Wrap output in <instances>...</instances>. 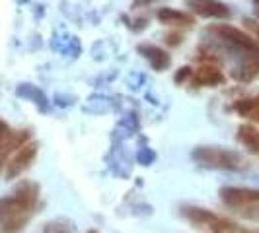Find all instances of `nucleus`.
Returning a JSON list of instances; mask_svg holds the SVG:
<instances>
[{"instance_id": "nucleus-1", "label": "nucleus", "mask_w": 259, "mask_h": 233, "mask_svg": "<svg viewBox=\"0 0 259 233\" xmlns=\"http://www.w3.org/2000/svg\"><path fill=\"white\" fill-rule=\"evenodd\" d=\"M39 202V185L22 181L10 194L0 198V231L18 233L35 214Z\"/></svg>"}, {"instance_id": "nucleus-18", "label": "nucleus", "mask_w": 259, "mask_h": 233, "mask_svg": "<svg viewBox=\"0 0 259 233\" xmlns=\"http://www.w3.org/2000/svg\"><path fill=\"white\" fill-rule=\"evenodd\" d=\"M244 24H246V27L249 29V31H253V33H255V37H257L255 41L259 43V26L257 24H255L253 20H244Z\"/></svg>"}, {"instance_id": "nucleus-17", "label": "nucleus", "mask_w": 259, "mask_h": 233, "mask_svg": "<svg viewBox=\"0 0 259 233\" xmlns=\"http://www.w3.org/2000/svg\"><path fill=\"white\" fill-rule=\"evenodd\" d=\"M193 76V70L189 68V66H185V68H180L178 72H176V76H174V80H176V84H183L187 78Z\"/></svg>"}, {"instance_id": "nucleus-16", "label": "nucleus", "mask_w": 259, "mask_h": 233, "mask_svg": "<svg viewBox=\"0 0 259 233\" xmlns=\"http://www.w3.org/2000/svg\"><path fill=\"white\" fill-rule=\"evenodd\" d=\"M137 161H139L141 165H150V163L154 161V152H152L150 148H144V150H141V152L137 154Z\"/></svg>"}, {"instance_id": "nucleus-7", "label": "nucleus", "mask_w": 259, "mask_h": 233, "mask_svg": "<svg viewBox=\"0 0 259 233\" xmlns=\"http://www.w3.org/2000/svg\"><path fill=\"white\" fill-rule=\"evenodd\" d=\"M222 202L228 208L244 202H259V191L257 189H238V187H228L221 191Z\"/></svg>"}, {"instance_id": "nucleus-11", "label": "nucleus", "mask_w": 259, "mask_h": 233, "mask_svg": "<svg viewBox=\"0 0 259 233\" xmlns=\"http://www.w3.org/2000/svg\"><path fill=\"white\" fill-rule=\"evenodd\" d=\"M16 93H18L20 97L27 99V101H33V103L37 105L43 113H47V111H49V101H47L45 93L39 90V88H35L33 84H20V86L16 88Z\"/></svg>"}, {"instance_id": "nucleus-4", "label": "nucleus", "mask_w": 259, "mask_h": 233, "mask_svg": "<svg viewBox=\"0 0 259 233\" xmlns=\"http://www.w3.org/2000/svg\"><path fill=\"white\" fill-rule=\"evenodd\" d=\"M37 152H39L37 142H27V144H24L22 148H18L14 157L6 163L4 177H6L8 181L20 177V175H22L26 169H29V165L33 163V159L37 157Z\"/></svg>"}, {"instance_id": "nucleus-5", "label": "nucleus", "mask_w": 259, "mask_h": 233, "mask_svg": "<svg viewBox=\"0 0 259 233\" xmlns=\"http://www.w3.org/2000/svg\"><path fill=\"white\" fill-rule=\"evenodd\" d=\"M187 6L197 16H203V18L224 20V18H230L232 16L230 8L224 2H221V0H187Z\"/></svg>"}, {"instance_id": "nucleus-8", "label": "nucleus", "mask_w": 259, "mask_h": 233, "mask_svg": "<svg viewBox=\"0 0 259 233\" xmlns=\"http://www.w3.org/2000/svg\"><path fill=\"white\" fill-rule=\"evenodd\" d=\"M156 18L160 24L164 26H174V27H191L195 24V18L187 12H180L174 8H160L156 12Z\"/></svg>"}, {"instance_id": "nucleus-19", "label": "nucleus", "mask_w": 259, "mask_h": 233, "mask_svg": "<svg viewBox=\"0 0 259 233\" xmlns=\"http://www.w3.org/2000/svg\"><path fill=\"white\" fill-rule=\"evenodd\" d=\"M182 41H183V39L180 37V35H176V33H174V35H169V41H168V43H169V45H180Z\"/></svg>"}, {"instance_id": "nucleus-21", "label": "nucleus", "mask_w": 259, "mask_h": 233, "mask_svg": "<svg viewBox=\"0 0 259 233\" xmlns=\"http://www.w3.org/2000/svg\"><path fill=\"white\" fill-rule=\"evenodd\" d=\"M253 2H255V4H259V0H253Z\"/></svg>"}, {"instance_id": "nucleus-12", "label": "nucleus", "mask_w": 259, "mask_h": 233, "mask_svg": "<svg viewBox=\"0 0 259 233\" xmlns=\"http://www.w3.org/2000/svg\"><path fill=\"white\" fill-rule=\"evenodd\" d=\"M238 140L249 154L259 155V129L251 125H242L238 129Z\"/></svg>"}, {"instance_id": "nucleus-2", "label": "nucleus", "mask_w": 259, "mask_h": 233, "mask_svg": "<svg viewBox=\"0 0 259 233\" xmlns=\"http://www.w3.org/2000/svg\"><path fill=\"white\" fill-rule=\"evenodd\" d=\"M193 159L208 169H222V171H242L247 167L244 155L236 150H226L221 146H199L193 150Z\"/></svg>"}, {"instance_id": "nucleus-10", "label": "nucleus", "mask_w": 259, "mask_h": 233, "mask_svg": "<svg viewBox=\"0 0 259 233\" xmlns=\"http://www.w3.org/2000/svg\"><path fill=\"white\" fill-rule=\"evenodd\" d=\"M259 76V54L240 61V65L232 68V78L238 82H249Z\"/></svg>"}, {"instance_id": "nucleus-3", "label": "nucleus", "mask_w": 259, "mask_h": 233, "mask_svg": "<svg viewBox=\"0 0 259 233\" xmlns=\"http://www.w3.org/2000/svg\"><path fill=\"white\" fill-rule=\"evenodd\" d=\"M31 132L29 130H12L2 119H0V173L4 165L8 163L10 154H14L18 148L29 142Z\"/></svg>"}, {"instance_id": "nucleus-15", "label": "nucleus", "mask_w": 259, "mask_h": 233, "mask_svg": "<svg viewBox=\"0 0 259 233\" xmlns=\"http://www.w3.org/2000/svg\"><path fill=\"white\" fill-rule=\"evenodd\" d=\"M43 233H76V225L70 220H53L49 223H45Z\"/></svg>"}, {"instance_id": "nucleus-9", "label": "nucleus", "mask_w": 259, "mask_h": 233, "mask_svg": "<svg viewBox=\"0 0 259 233\" xmlns=\"http://www.w3.org/2000/svg\"><path fill=\"white\" fill-rule=\"evenodd\" d=\"M139 52L150 63V66L154 68L156 72L166 70L169 66V63H171L168 52L164 51V49H160V47H156V45H141V47H139Z\"/></svg>"}, {"instance_id": "nucleus-6", "label": "nucleus", "mask_w": 259, "mask_h": 233, "mask_svg": "<svg viewBox=\"0 0 259 233\" xmlns=\"http://www.w3.org/2000/svg\"><path fill=\"white\" fill-rule=\"evenodd\" d=\"M224 80L226 78L222 74V70H219L217 66L208 65V66H201V68L195 70L191 84L197 86V88H217V86L224 84Z\"/></svg>"}, {"instance_id": "nucleus-22", "label": "nucleus", "mask_w": 259, "mask_h": 233, "mask_svg": "<svg viewBox=\"0 0 259 233\" xmlns=\"http://www.w3.org/2000/svg\"><path fill=\"white\" fill-rule=\"evenodd\" d=\"M257 18H259V10H257Z\"/></svg>"}, {"instance_id": "nucleus-13", "label": "nucleus", "mask_w": 259, "mask_h": 233, "mask_svg": "<svg viewBox=\"0 0 259 233\" xmlns=\"http://www.w3.org/2000/svg\"><path fill=\"white\" fill-rule=\"evenodd\" d=\"M234 111H236L238 115L249 119V121L259 123V95H255V97H246V99L236 101V103H234Z\"/></svg>"}, {"instance_id": "nucleus-14", "label": "nucleus", "mask_w": 259, "mask_h": 233, "mask_svg": "<svg viewBox=\"0 0 259 233\" xmlns=\"http://www.w3.org/2000/svg\"><path fill=\"white\" fill-rule=\"evenodd\" d=\"M238 216L246 218V220L259 221V202H244V204H236L230 208Z\"/></svg>"}, {"instance_id": "nucleus-20", "label": "nucleus", "mask_w": 259, "mask_h": 233, "mask_svg": "<svg viewBox=\"0 0 259 233\" xmlns=\"http://www.w3.org/2000/svg\"><path fill=\"white\" fill-rule=\"evenodd\" d=\"M88 233H98V231H94V229H92V231H88Z\"/></svg>"}]
</instances>
